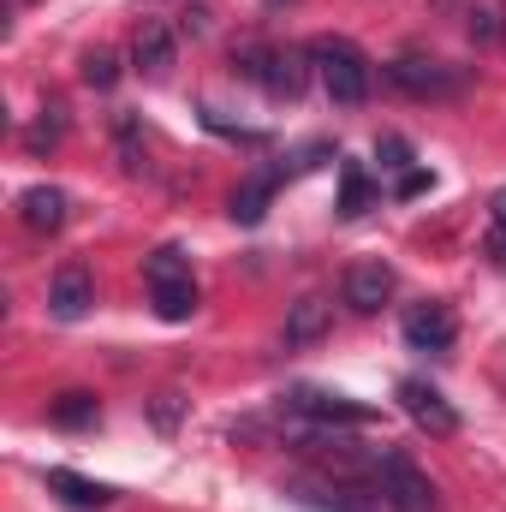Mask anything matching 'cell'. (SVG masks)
Wrapping results in <instances>:
<instances>
[{
  "mask_svg": "<svg viewBox=\"0 0 506 512\" xmlns=\"http://www.w3.org/2000/svg\"><path fill=\"white\" fill-rule=\"evenodd\" d=\"M310 66L322 72V84H328V96H334L340 108H364V102H370L376 72H370V54H364L358 42H346V36H316V42H310Z\"/></svg>",
  "mask_w": 506,
  "mask_h": 512,
  "instance_id": "1",
  "label": "cell"
},
{
  "mask_svg": "<svg viewBox=\"0 0 506 512\" xmlns=\"http://www.w3.org/2000/svg\"><path fill=\"white\" fill-rule=\"evenodd\" d=\"M143 280H149V298H155V316L167 322H185L197 310V280H191V256L179 245H161L155 256H143Z\"/></svg>",
  "mask_w": 506,
  "mask_h": 512,
  "instance_id": "2",
  "label": "cell"
},
{
  "mask_svg": "<svg viewBox=\"0 0 506 512\" xmlns=\"http://www.w3.org/2000/svg\"><path fill=\"white\" fill-rule=\"evenodd\" d=\"M376 471H381V501L393 512H435V483L411 465V453L387 447L376 459Z\"/></svg>",
  "mask_w": 506,
  "mask_h": 512,
  "instance_id": "3",
  "label": "cell"
},
{
  "mask_svg": "<svg viewBox=\"0 0 506 512\" xmlns=\"http://www.w3.org/2000/svg\"><path fill=\"white\" fill-rule=\"evenodd\" d=\"M286 411L298 417H316V423H376V405H358L352 393H328V387H292L286 393Z\"/></svg>",
  "mask_w": 506,
  "mask_h": 512,
  "instance_id": "4",
  "label": "cell"
},
{
  "mask_svg": "<svg viewBox=\"0 0 506 512\" xmlns=\"http://www.w3.org/2000/svg\"><path fill=\"white\" fill-rule=\"evenodd\" d=\"M399 405H405V417H411L417 429H429V435H453V429H459V411L441 399V387L417 382V376L399 382Z\"/></svg>",
  "mask_w": 506,
  "mask_h": 512,
  "instance_id": "5",
  "label": "cell"
},
{
  "mask_svg": "<svg viewBox=\"0 0 506 512\" xmlns=\"http://www.w3.org/2000/svg\"><path fill=\"white\" fill-rule=\"evenodd\" d=\"M387 78H393L405 96H447V90H459V78H453L441 60H423V54H399V60L387 66Z\"/></svg>",
  "mask_w": 506,
  "mask_h": 512,
  "instance_id": "6",
  "label": "cell"
},
{
  "mask_svg": "<svg viewBox=\"0 0 506 512\" xmlns=\"http://www.w3.org/2000/svg\"><path fill=\"white\" fill-rule=\"evenodd\" d=\"M453 334H459V322H453L447 304H417L405 316V346L411 352H453Z\"/></svg>",
  "mask_w": 506,
  "mask_h": 512,
  "instance_id": "7",
  "label": "cell"
},
{
  "mask_svg": "<svg viewBox=\"0 0 506 512\" xmlns=\"http://www.w3.org/2000/svg\"><path fill=\"white\" fill-rule=\"evenodd\" d=\"M393 286H399V280H393L387 262H358V268L346 274V304H352L358 316H376L381 304L393 298Z\"/></svg>",
  "mask_w": 506,
  "mask_h": 512,
  "instance_id": "8",
  "label": "cell"
},
{
  "mask_svg": "<svg viewBox=\"0 0 506 512\" xmlns=\"http://www.w3.org/2000/svg\"><path fill=\"white\" fill-rule=\"evenodd\" d=\"M304 84H310V48H274L262 90H268L274 102H298V96H304Z\"/></svg>",
  "mask_w": 506,
  "mask_h": 512,
  "instance_id": "9",
  "label": "cell"
},
{
  "mask_svg": "<svg viewBox=\"0 0 506 512\" xmlns=\"http://www.w3.org/2000/svg\"><path fill=\"white\" fill-rule=\"evenodd\" d=\"M90 304H96V280L84 268H60L54 286H48V310L60 322H78V316H90Z\"/></svg>",
  "mask_w": 506,
  "mask_h": 512,
  "instance_id": "10",
  "label": "cell"
},
{
  "mask_svg": "<svg viewBox=\"0 0 506 512\" xmlns=\"http://www.w3.org/2000/svg\"><path fill=\"white\" fill-rule=\"evenodd\" d=\"M173 54H179V36H173L167 24H143L137 42H131V60H137V72H149V78H167V72H173Z\"/></svg>",
  "mask_w": 506,
  "mask_h": 512,
  "instance_id": "11",
  "label": "cell"
},
{
  "mask_svg": "<svg viewBox=\"0 0 506 512\" xmlns=\"http://www.w3.org/2000/svg\"><path fill=\"white\" fill-rule=\"evenodd\" d=\"M18 215H24L30 233H60L66 227V191L60 185H30L18 197Z\"/></svg>",
  "mask_w": 506,
  "mask_h": 512,
  "instance_id": "12",
  "label": "cell"
},
{
  "mask_svg": "<svg viewBox=\"0 0 506 512\" xmlns=\"http://www.w3.org/2000/svg\"><path fill=\"white\" fill-rule=\"evenodd\" d=\"M328 322H334V304L328 298H298L292 310H286V346H316L322 334H328Z\"/></svg>",
  "mask_w": 506,
  "mask_h": 512,
  "instance_id": "13",
  "label": "cell"
},
{
  "mask_svg": "<svg viewBox=\"0 0 506 512\" xmlns=\"http://www.w3.org/2000/svg\"><path fill=\"white\" fill-rule=\"evenodd\" d=\"M292 495L316 512H376V501L358 495L352 483H292Z\"/></svg>",
  "mask_w": 506,
  "mask_h": 512,
  "instance_id": "14",
  "label": "cell"
},
{
  "mask_svg": "<svg viewBox=\"0 0 506 512\" xmlns=\"http://www.w3.org/2000/svg\"><path fill=\"white\" fill-rule=\"evenodd\" d=\"M48 489H54L66 507H78V512H96V507H108V501H114V489H108V483H90V477H78V471H66V465H54V471H48Z\"/></svg>",
  "mask_w": 506,
  "mask_h": 512,
  "instance_id": "15",
  "label": "cell"
},
{
  "mask_svg": "<svg viewBox=\"0 0 506 512\" xmlns=\"http://www.w3.org/2000/svg\"><path fill=\"white\" fill-rule=\"evenodd\" d=\"M346 221H358L364 209H376V179L364 173V161H340V203H334Z\"/></svg>",
  "mask_w": 506,
  "mask_h": 512,
  "instance_id": "16",
  "label": "cell"
},
{
  "mask_svg": "<svg viewBox=\"0 0 506 512\" xmlns=\"http://www.w3.org/2000/svg\"><path fill=\"white\" fill-rule=\"evenodd\" d=\"M274 173H256V179H245L239 191H233V203H227V215L239 221V227H256L262 215H268V203H274Z\"/></svg>",
  "mask_w": 506,
  "mask_h": 512,
  "instance_id": "17",
  "label": "cell"
},
{
  "mask_svg": "<svg viewBox=\"0 0 506 512\" xmlns=\"http://www.w3.org/2000/svg\"><path fill=\"white\" fill-rule=\"evenodd\" d=\"M96 417H102V405H96V393H84V387H72V393L54 399V423H60V429H90Z\"/></svg>",
  "mask_w": 506,
  "mask_h": 512,
  "instance_id": "18",
  "label": "cell"
},
{
  "mask_svg": "<svg viewBox=\"0 0 506 512\" xmlns=\"http://www.w3.org/2000/svg\"><path fill=\"white\" fill-rule=\"evenodd\" d=\"M84 84L90 90H114L120 84V54L114 48H90L84 54Z\"/></svg>",
  "mask_w": 506,
  "mask_h": 512,
  "instance_id": "19",
  "label": "cell"
},
{
  "mask_svg": "<svg viewBox=\"0 0 506 512\" xmlns=\"http://www.w3.org/2000/svg\"><path fill=\"white\" fill-rule=\"evenodd\" d=\"M268 60H274V48H268V42H245V48H233V72H239V78H251V84L268 78Z\"/></svg>",
  "mask_w": 506,
  "mask_h": 512,
  "instance_id": "20",
  "label": "cell"
},
{
  "mask_svg": "<svg viewBox=\"0 0 506 512\" xmlns=\"http://www.w3.org/2000/svg\"><path fill=\"white\" fill-rule=\"evenodd\" d=\"M60 131H66V108H60V102H48V108H42V120L30 126V149H54V143H60Z\"/></svg>",
  "mask_w": 506,
  "mask_h": 512,
  "instance_id": "21",
  "label": "cell"
},
{
  "mask_svg": "<svg viewBox=\"0 0 506 512\" xmlns=\"http://www.w3.org/2000/svg\"><path fill=\"white\" fill-rule=\"evenodd\" d=\"M465 24H471V36H477V42H501V36H506V12H501V6H471V18H465Z\"/></svg>",
  "mask_w": 506,
  "mask_h": 512,
  "instance_id": "22",
  "label": "cell"
},
{
  "mask_svg": "<svg viewBox=\"0 0 506 512\" xmlns=\"http://www.w3.org/2000/svg\"><path fill=\"white\" fill-rule=\"evenodd\" d=\"M376 155H381V167H387V173H399V179L411 173V143H405V137H381Z\"/></svg>",
  "mask_w": 506,
  "mask_h": 512,
  "instance_id": "23",
  "label": "cell"
},
{
  "mask_svg": "<svg viewBox=\"0 0 506 512\" xmlns=\"http://www.w3.org/2000/svg\"><path fill=\"white\" fill-rule=\"evenodd\" d=\"M149 411H155V429H161V435H173V429H179L185 399H179V393H155V405H149Z\"/></svg>",
  "mask_w": 506,
  "mask_h": 512,
  "instance_id": "24",
  "label": "cell"
},
{
  "mask_svg": "<svg viewBox=\"0 0 506 512\" xmlns=\"http://www.w3.org/2000/svg\"><path fill=\"white\" fill-rule=\"evenodd\" d=\"M429 185H435V179H429V173H423V167H411V173H405V179H399V197H423V191H429Z\"/></svg>",
  "mask_w": 506,
  "mask_h": 512,
  "instance_id": "25",
  "label": "cell"
},
{
  "mask_svg": "<svg viewBox=\"0 0 506 512\" xmlns=\"http://www.w3.org/2000/svg\"><path fill=\"white\" fill-rule=\"evenodd\" d=\"M179 30H185V36H203V30H209V12H203V6H191V12H185V24H179Z\"/></svg>",
  "mask_w": 506,
  "mask_h": 512,
  "instance_id": "26",
  "label": "cell"
},
{
  "mask_svg": "<svg viewBox=\"0 0 506 512\" xmlns=\"http://www.w3.org/2000/svg\"><path fill=\"white\" fill-rule=\"evenodd\" d=\"M489 256H495V262H506V227H495V233H489Z\"/></svg>",
  "mask_w": 506,
  "mask_h": 512,
  "instance_id": "27",
  "label": "cell"
},
{
  "mask_svg": "<svg viewBox=\"0 0 506 512\" xmlns=\"http://www.w3.org/2000/svg\"><path fill=\"white\" fill-rule=\"evenodd\" d=\"M489 215H495V227H506V191H495V203H489Z\"/></svg>",
  "mask_w": 506,
  "mask_h": 512,
  "instance_id": "28",
  "label": "cell"
},
{
  "mask_svg": "<svg viewBox=\"0 0 506 512\" xmlns=\"http://www.w3.org/2000/svg\"><path fill=\"white\" fill-rule=\"evenodd\" d=\"M262 6H268V12H280V6H298V0H262Z\"/></svg>",
  "mask_w": 506,
  "mask_h": 512,
  "instance_id": "29",
  "label": "cell"
}]
</instances>
